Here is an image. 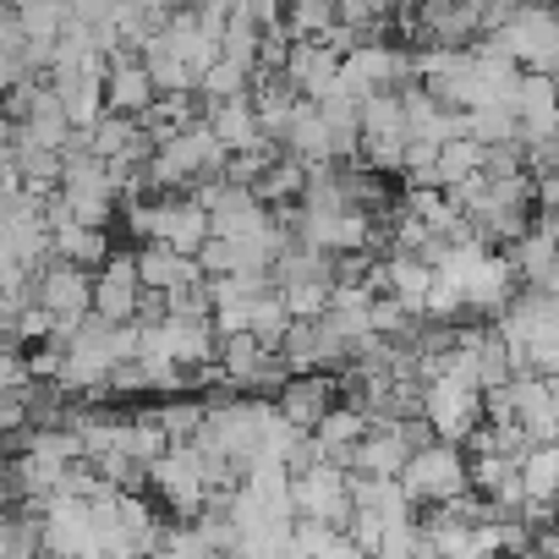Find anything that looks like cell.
<instances>
[{
	"label": "cell",
	"mask_w": 559,
	"mask_h": 559,
	"mask_svg": "<svg viewBox=\"0 0 559 559\" xmlns=\"http://www.w3.org/2000/svg\"><path fill=\"white\" fill-rule=\"evenodd\" d=\"M219 165H225V148L214 143V132L203 121H192V127L159 138L143 170H148L154 192H181V187H198V181L219 176Z\"/></svg>",
	"instance_id": "obj_1"
},
{
	"label": "cell",
	"mask_w": 559,
	"mask_h": 559,
	"mask_svg": "<svg viewBox=\"0 0 559 559\" xmlns=\"http://www.w3.org/2000/svg\"><path fill=\"white\" fill-rule=\"evenodd\" d=\"M401 493L412 499V510H433V504H450L466 493V450L461 444H428L417 455H406V466L395 472Z\"/></svg>",
	"instance_id": "obj_2"
},
{
	"label": "cell",
	"mask_w": 559,
	"mask_h": 559,
	"mask_svg": "<svg viewBox=\"0 0 559 559\" xmlns=\"http://www.w3.org/2000/svg\"><path fill=\"white\" fill-rule=\"evenodd\" d=\"M504 61H515V72H554L559 61V23L548 7H515L493 34H483Z\"/></svg>",
	"instance_id": "obj_3"
},
{
	"label": "cell",
	"mask_w": 559,
	"mask_h": 559,
	"mask_svg": "<svg viewBox=\"0 0 559 559\" xmlns=\"http://www.w3.org/2000/svg\"><path fill=\"white\" fill-rule=\"evenodd\" d=\"M335 88L352 94V99H368V94H401V88H412V56H406L401 45L368 39V45H357V50L341 56Z\"/></svg>",
	"instance_id": "obj_4"
},
{
	"label": "cell",
	"mask_w": 559,
	"mask_h": 559,
	"mask_svg": "<svg viewBox=\"0 0 559 559\" xmlns=\"http://www.w3.org/2000/svg\"><path fill=\"white\" fill-rule=\"evenodd\" d=\"M143 488L165 504L170 521H192V515L209 504V483H203V472H198L192 444H170L159 461H148V466H143Z\"/></svg>",
	"instance_id": "obj_5"
},
{
	"label": "cell",
	"mask_w": 559,
	"mask_h": 559,
	"mask_svg": "<svg viewBox=\"0 0 559 559\" xmlns=\"http://www.w3.org/2000/svg\"><path fill=\"white\" fill-rule=\"evenodd\" d=\"M292 510L308 515V521H324L335 532H346L352 521V472L335 466V461H313L302 472H292Z\"/></svg>",
	"instance_id": "obj_6"
},
{
	"label": "cell",
	"mask_w": 559,
	"mask_h": 559,
	"mask_svg": "<svg viewBox=\"0 0 559 559\" xmlns=\"http://www.w3.org/2000/svg\"><path fill=\"white\" fill-rule=\"evenodd\" d=\"M423 423L433 428L439 444H466V433L483 423V390L477 384H461L450 373L428 379L423 384Z\"/></svg>",
	"instance_id": "obj_7"
},
{
	"label": "cell",
	"mask_w": 559,
	"mask_h": 559,
	"mask_svg": "<svg viewBox=\"0 0 559 559\" xmlns=\"http://www.w3.org/2000/svg\"><path fill=\"white\" fill-rule=\"evenodd\" d=\"M138 302H143V286H138L132 252H110L88 274V313L105 319V324H132L138 319Z\"/></svg>",
	"instance_id": "obj_8"
},
{
	"label": "cell",
	"mask_w": 559,
	"mask_h": 559,
	"mask_svg": "<svg viewBox=\"0 0 559 559\" xmlns=\"http://www.w3.org/2000/svg\"><path fill=\"white\" fill-rule=\"evenodd\" d=\"M28 297L50 313V319H88V269H72L61 258H45L28 274Z\"/></svg>",
	"instance_id": "obj_9"
},
{
	"label": "cell",
	"mask_w": 559,
	"mask_h": 559,
	"mask_svg": "<svg viewBox=\"0 0 559 559\" xmlns=\"http://www.w3.org/2000/svg\"><path fill=\"white\" fill-rule=\"evenodd\" d=\"M510 274H515V286L526 292H554L559 286V269H554V214H537L504 252Z\"/></svg>",
	"instance_id": "obj_10"
},
{
	"label": "cell",
	"mask_w": 559,
	"mask_h": 559,
	"mask_svg": "<svg viewBox=\"0 0 559 559\" xmlns=\"http://www.w3.org/2000/svg\"><path fill=\"white\" fill-rule=\"evenodd\" d=\"M335 401H341V379H335V373H292L286 384L274 390V412L286 417L292 428H302V433H308Z\"/></svg>",
	"instance_id": "obj_11"
},
{
	"label": "cell",
	"mask_w": 559,
	"mask_h": 559,
	"mask_svg": "<svg viewBox=\"0 0 559 559\" xmlns=\"http://www.w3.org/2000/svg\"><path fill=\"white\" fill-rule=\"evenodd\" d=\"M83 138V148L88 154H99V159H116V165H148V154H154V138L143 132V121L138 116H116V110H105L88 132H78Z\"/></svg>",
	"instance_id": "obj_12"
},
{
	"label": "cell",
	"mask_w": 559,
	"mask_h": 559,
	"mask_svg": "<svg viewBox=\"0 0 559 559\" xmlns=\"http://www.w3.org/2000/svg\"><path fill=\"white\" fill-rule=\"evenodd\" d=\"M335 72H341V56L319 39H292L286 50V67H280V83H286L297 99H324L335 88Z\"/></svg>",
	"instance_id": "obj_13"
},
{
	"label": "cell",
	"mask_w": 559,
	"mask_h": 559,
	"mask_svg": "<svg viewBox=\"0 0 559 559\" xmlns=\"http://www.w3.org/2000/svg\"><path fill=\"white\" fill-rule=\"evenodd\" d=\"M515 297V274L504 263V252H483L466 274H461V308L466 313H499Z\"/></svg>",
	"instance_id": "obj_14"
},
{
	"label": "cell",
	"mask_w": 559,
	"mask_h": 559,
	"mask_svg": "<svg viewBox=\"0 0 559 559\" xmlns=\"http://www.w3.org/2000/svg\"><path fill=\"white\" fill-rule=\"evenodd\" d=\"M154 99H159V94H154L143 61H138L132 50H116V56L105 61V110H116V116H143Z\"/></svg>",
	"instance_id": "obj_15"
},
{
	"label": "cell",
	"mask_w": 559,
	"mask_h": 559,
	"mask_svg": "<svg viewBox=\"0 0 559 559\" xmlns=\"http://www.w3.org/2000/svg\"><path fill=\"white\" fill-rule=\"evenodd\" d=\"M209 132H214V143L225 148V154H247V148H258L263 143V132H258V116H252V99L241 94V99H203V116H198Z\"/></svg>",
	"instance_id": "obj_16"
},
{
	"label": "cell",
	"mask_w": 559,
	"mask_h": 559,
	"mask_svg": "<svg viewBox=\"0 0 559 559\" xmlns=\"http://www.w3.org/2000/svg\"><path fill=\"white\" fill-rule=\"evenodd\" d=\"M132 269H138V286L143 292H176V286H192V280H203V269L181 252H170L165 241H143L132 252Z\"/></svg>",
	"instance_id": "obj_17"
},
{
	"label": "cell",
	"mask_w": 559,
	"mask_h": 559,
	"mask_svg": "<svg viewBox=\"0 0 559 559\" xmlns=\"http://www.w3.org/2000/svg\"><path fill=\"white\" fill-rule=\"evenodd\" d=\"M401 466H406V444H401L395 423H373V428L346 450V472H357V477H395Z\"/></svg>",
	"instance_id": "obj_18"
},
{
	"label": "cell",
	"mask_w": 559,
	"mask_h": 559,
	"mask_svg": "<svg viewBox=\"0 0 559 559\" xmlns=\"http://www.w3.org/2000/svg\"><path fill=\"white\" fill-rule=\"evenodd\" d=\"M368 433V417L357 412V406H346V401H335L313 428H308V444L319 450V461H335V466H346V450L357 444Z\"/></svg>",
	"instance_id": "obj_19"
},
{
	"label": "cell",
	"mask_w": 559,
	"mask_h": 559,
	"mask_svg": "<svg viewBox=\"0 0 559 559\" xmlns=\"http://www.w3.org/2000/svg\"><path fill=\"white\" fill-rule=\"evenodd\" d=\"M352 515H373L379 526H390V521H412L417 510L395 477H357L352 472Z\"/></svg>",
	"instance_id": "obj_20"
},
{
	"label": "cell",
	"mask_w": 559,
	"mask_h": 559,
	"mask_svg": "<svg viewBox=\"0 0 559 559\" xmlns=\"http://www.w3.org/2000/svg\"><path fill=\"white\" fill-rule=\"evenodd\" d=\"M110 252H116L110 247V230H88V225H56L50 230V258H61L72 269H88L94 274Z\"/></svg>",
	"instance_id": "obj_21"
},
{
	"label": "cell",
	"mask_w": 559,
	"mask_h": 559,
	"mask_svg": "<svg viewBox=\"0 0 559 559\" xmlns=\"http://www.w3.org/2000/svg\"><path fill=\"white\" fill-rule=\"evenodd\" d=\"M170 444H187L198 428H203V401H192V395H159L154 406H138Z\"/></svg>",
	"instance_id": "obj_22"
},
{
	"label": "cell",
	"mask_w": 559,
	"mask_h": 559,
	"mask_svg": "<svg viewBox=\"0 0 559 559\" xmlns=\"http://www.w3.org/2000/svg\"><path fill=\"white\" fill-rule=\"evenodd\" d=\"M138 61H143V72H148V83H154V94H192L198 88V78L159 45V34L154 39H143V50H138Z\"/></svg>",
	"instance_id": "obj_23"
},
{
	"label": "cell",
	"mask_w": 559,
	"mask_h": 559,
	"mask_svg": "<svg viewBox=\"0 0 559 559\" xmlns=\"http://www.w3.org/2000/svg\"><path fill=\"white\" fill-rule=\"evenodd\" d=\"M515 477H521V499H554V483H559V444H532V450L515 461Z\"/></svg>",
	"instance_id": "obj_24"
},
{
	"label": "cell",
	"mask_w": 559,
	"mask_h": 559,
	"mask_svg": "<svg viewBox=\"0 0 559 559\" xmlns=\"http://www.w3.org/2000/svg\"><path fill=\"white\" fill-rule=\"evenodd\" d=\"M477 170H483V143H472V138L439 143V154H433V187H455V181H466Z\"/></svg>",
	"instance_id": "obj_25"
},
{
	"label": "cell",
	"mask_w": 559,
	"mask_h": 559,
	"mask_svg": "<svg viewBox=\"0 0 559 559\" xmlns=\"http://www.w3.org/2000/svg\"><path fill=\"white\" fill-rule=\"evenodd\" d=\"M286 324H292V313H286V302L274 297V286L252 297V308H247V335H252V341H258L263 352H274V346H280V335H286Z\"/></svg>",
	"instance_id": "obj_26"
},
{
	"label": "cell",
	"mask_w": 559,
	"mask_h": 559,
	"mask_svg": "<svg viewBox=\"0 0 559 559\" xmlns=\"http://www.w3.org/2000/svg\"><path fill=\"white\" fill-rule=\"evenodd\" d=\"M461 138H472V143H510L515 138V116H510V105H477V110H461Z\"/></svg>",
	"instance_id": "obj_27"
},
{
	"label": "cell",
	"mask_w": 559,
	"mask_h": 559,
	"mask_svg": "<svg viewBox=\"0 0 559 559\" xmlns=\"http://www.w3.org/2000/svg\"><path fill=\"white\" fill-rule=\"evenodd\" d=\"M330 23H335V0H286V17H280V28L292 39H324Z\"/></svg>",
	"instance_id": "obj_28"
},
{
	"label": "cell",
	"mask_w": 559,
	"mask_h": 559,
	"mask_svg": "<svg viewBox=\"0 0 559 559\" xmlns=\"http://www.w3.org/2000/svg\"><path fill=\"white\" fill-rule=\"evenodd\" d=\"M17 28H23V39L56 45V34L67 28V7H61V0H23V7H17Z\"/></svg>",
	"instance_id": "obj_29"
},
{
	"label": "cell",
	"mask_w": 559,
	"mask_h": 559,
	"mask_svg": "<svg viewBox=\"0 0 559 559\" xmlns=\"http://www.w3.org/2000/svg\"><path fill=\"white\" fill-rule=\"evenodd\" d=\"M330 280H286V286H274V297L286 302V313L292 319H319L324 308H330Z\"/></svg>",
	"instance_id": "obj_30"
},
{
	"label": "cell",
	"mask_w": 559,
	"mask_h": 559,
	"mask_svg": "<svg viewBox=\"0 0 559 559\" xmlns=\"http://www.w3.org/2000/svg\"><path fill=\"white\" fill-rule=\"evenodd\" d=\"M252 88V72H241L236 61H209L203 72H198V99H241Z\"/></svg>",
	"instance_id": "obj_31"
},
{
	"label": "cell",
	"mask_w": 559,
	"mask_h": 559,
	"mask_svg": "<svg viewBox=\"0 0 559 559\" xmlns=\"http://www.w3.org/2000/svg\"><path fill=\"white\" fill-rule=\"evenodd\" d=\"M258 34L263 28H252L247 17H225V28H219V61H236L241 72H252L258 67Z\"/></svg>",
	"instance_id": "obj_32"
},
{
	"label": "cell",
	"mask_w": 559,
	"mask_h": 559,
	"mask_svg": "<svg viewBox=\"0 0 559 559\" xmlns=\"http://www.w3.org/2000/svg\"><path fill=\"white\" fill-rule=\"evenodd\" d=\"M335 543V526H324V521H308V515H297L292 526H286V559H313L319 548H330Z\"/></svg>",
	"instance_id": "obj_33"
},
{
	"label": "cell",
	"mask_w": 559,
	"mask_h": 559,
	"mask_svg": "<svg viewBox=\"0 0 559 559\" xmlns=\"http://www.w3.org/2000/svg\"><path fill=\"white\" fill-rule=\"evenodd\" d=\"M159 297H165V319H209V280H192V286H176Z\"/></svg>",
	"instance_id": "obj_34"
},
{
	"label": "cell",
	"mask_w": 559,
	"mask_h": 559,
	"mask_svg": "<svg viewBox=\"0 0 559 559\" xmlns=\"http://www.w3.org/2000/svg\"><path fill=\"white\" fill-rule=\"evenodd\" d=\"M483 176H488V181H515V176H526V165H521V138L488 143V148H483Z\"/></svg>",
	"instance_id": "obj_35"
},
{
	"label": "cell",
	"mask_w": 559,
	"mask_h": 559,
	"mask_svg": "<svg viewBox=\"0 0 559 559\" xmlns=\"http://www.w3.org/2000/svg\"><path fill=\"white\" fill-rule=\"evenodd\" d=\"M412 554H417V515L412 521H390L368 559H412Z\"/></svg>",
	"instance_id": "obj_36"
},
{
	"label": "cell",
	"mask_w": 559,
	"mask_h": 559,
	"mask_svg": "<svg viewBox=\"0 0 559 559\" xmlns=\"http://www.w3.org/2000/svg\"><path fill=\"white\" fill-rule=\"evenodd\" d=\"M230 17H247L252 28H280L286 0H230Z\"/></svg>",
	"instance_id": "obj_37"
},
{
	"label": "cell",
	"mask_w": 559,
	"mask_h": 559,
	"mask_svg": "<svg viewBox=\"0 0 559 559\" xmlns=\"http://www.w3.org/2000/svg\"><path fill=\"white\" fill-rule=\"evenodd\" d=\"M23 428H28V406H23V395H17V390H0V450H7V439L23 433Z\"/></svg>",
	"instance_id": "obj_38"
},
{
	"label": "cell",
	"mask_w": 559,
	"mask_h": 559,
	"mask_svg": "<svg viewBox=\"0 0 559 559\" xmlns=\"http://www.w3.org/2000/svg\"><path fill=\"white\" fill-rule=\"evenodd\" d=\"M23 379H28V368H23V352L0 346V390H17Z\"/></svg>",
	"instance_id": "obj_39"
},
{
	"label": "cell",
	"mask_w": 559,
	"mask_h": 559,
	"mask_svg": "<svg viewBox=\"0 0 559 559\" xmlns=\"http://www.w3.org/2000/svg\"><path fill=\"white\" fill-rule=\"evenodd\" d=\"M23 286H28V269L0 252V297H12V292H23Z\"/></svg>",
	"instance_id": "obj_40"
},
{
	"label": "cell",
	"mask_w": 559,
	"mask_h": 559,
	"mask_svg": "<svg viewBox=\"0 0 559 559\" xmlns=\"http://www.w3.org/2000/svg\"><path fill=\"white\" fill-rule=\"evenodd\" d=\"M17 472H12V455H0V510H17Z\"/></svg>",
	"instance_id": "obj_41"
},
{
	"label": "cell",
	"mask_w": 559,
	"mask_h": 559,
	"mask_svg": "<svg viewBox=\"0 0 559 559\" xmlns=\"http://www.w3.org/2000/svg\"><path fill=\"white\" fill-rule=\"evenodd\" d=\"M17 45H23L17 12H7V7H0V56H17Z\"/></svg>",
	"instance_id": "obj_42"
},
{
	"label": "cell",
	"mask_w": 559,
	"mask_h": 559,
	"mask_svg": "<svg viewBox=\"0 0 559 559\" xmlns=\"http://www.w3.org/2000/svg\"><path fill=\"white\" fill-rule=\"evenodd\" d=\"M7 154H12V121L0 116V165H7Z\"/></svg>",
	"instance_id": "obj_43"
},
{
	"label": "cell",
	"mask_w": 559,
	"mask_h": 559,
	"mask_svg": "<svg viewBox=\"0 0 559 559\" xmlns=\"http://www.w3.org/2000/svg\"><path fill=\"white\" fill-rule=\"evenodd\" d=\"M450 7H466V12H477V7H483V0H450Z\"/></svg>",
	"instance_id": "obj_44"
},
{
	"label": "cell",
	"mask_w": 559,
	"mask_h": 559,
	"mask_svg": "<svg viewBox=\"0 0 559 559\" xmlns=\"http://www.w3.org/2000/svg\"><path fill=\"white\" fill-rule=\"evenodd\" d=\"M521 7H548V0H521Z\"/></svg>",
	"instance_id": "obj_45"
},
{
	"label": "cell",
	"mask_w": 559,
	"mask_h": 559,
	"mask_svg": "<svg viewBox=\"0 0 559 559\" xmlns=\"http://www.w3.org/2000/svg\"><path fill=\"white\" fill-rule=\"evenodd\" d=\"M176 7H203V0H176Z\"/></svg>",
	"instance_id": "obj_46"
},
{
	"label": "cell",
	"mask_w": 559,
	"mask_h": 559,
	"mask_svg": "<svg viewBox=\"0 0 559 559\" xmlns=\"http://www.w3.org/2000/svg\"><path fill=\"white\" fill-rule=\"evenodd\" d=\"M7 548H12V543H7V537H0V559H7Z\"/></svg>",
	"instance_id": "obj_47"
}]
</instances>
